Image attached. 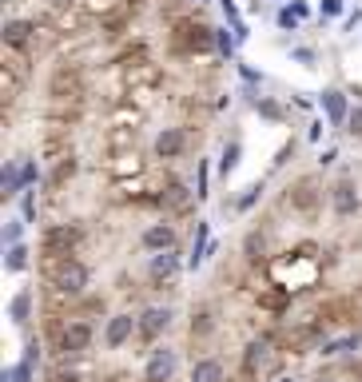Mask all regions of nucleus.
<instances>
[{"label":"nucleus","instance_id":"nucleus-1","mask_svg":"<svg viewBox=\"0 0 362 382\" xmlns=\"http://www.w3.org/2000/svg\"><path fill=\"white\" fill-rule=\"evenodd\" d=\"M48 96H52V104L56 108H80V100H84V76H80V68L76 64H56L52 68V76H48Z\"/></svg>","mask_w":362,"mask_h":382},{"label":"nucleus","instance_id":"nucleus-2","mask_svg":"<svg viewBox=\"0 0 362 382\" xmlns=\"http://www.w3.org/2000/svg\"><path fill=\"white\" fill-rule=\"evenodd\" d=\"M172 48L175 52H211L215 48V28H207V25H195V20H179L175 25V32H172Z\"/></svg>","mask_w":362,"mask_h":382},{"label":"nucleus","instance_id":"nucleus-3","mask_svg":"<svg viewBox=\"0 0 362 382\" xmlns=\"http://www.w3.org/2000/svg\"><path fill=\"white\" fill-rule=\"evenodd\" d=\"M88 346H92V327H88V322H80V319L64 322V327H60V334H56V350H60L64 358L84 355Z\"/></svg>","mask_w":362,"mask_h":382},{"label":"nucleus","instance_id":"nucleus-4","mask_svg":"<svg viewBox=\"0 0 362 382\" xmlns=\"http://www.w3.org/2000/svg\"><path fill=\"white\" fill-rule=\"evenodd\" d=\"M80 243V227L76 223H60V227H48L40 247H44V255H56V259H72V247Z\"/></svg>","mask_w":362,"mask_h":382},{"label":"nucleus","instance_id":"nucleus-5","mask_svg":"<svg viewBox=\"0 0 362 382\" xmlns=\"http://www.w3.org/2000/svg\"><path fill=\"white\" fill-rule=\"evenodd\" d=\"M88 267L80 259H64L60 267H56V291L60 295H84L88 291Z\"/></svg>","mask_w":362,"mask_h":382},{"label":"nucleus","instance_id":"nucleus-6","mask_svg":"<svg viewBox=\"0 0 362 382\" xmlns=\"http://www.w3.org/2000/svg\"><path fill=\"white\" fill-rule=\"evenodd\" d=\"M36 32L40 28L32 25V20H4V48L32 52L36 48Z\"/></svg>","mask_w":362,"mask_h":382},{"label":"nucleus","instance_id":"nucleus-7","mask_svg":"<svg viewBox=\"0 0 362 382\" xmlns=\"http://www.w3.org/2000/svg\"><path fill=\"white\" fill-rule=\"evenodd\" d=\"M330 207H335V215H354L358 211V184L350 179V175H342L335 187H330Z\"/></svg>","mask_w":362,"mask_h":382},{"label":"nucleus","instance_id":"nucleus-8","mask_svg":"<svg viewBox=\"0 0 362 382\" xmlns=\"http://www.w3.org/2000/svg\"><path fill=\"white\" fill-rule=\"evenodd\" d=\"M175 374V350L160 346V350H151L148 367H144V382H172Z\"/></svg>","mask_w":362,"mask_h":382},{"label":"nucleus","instance_id":"nucleus-9","mask_svg":"<svg viewBox=\"0 0 362 382\" xmlns=\"http://www.w3.org/2000/svg\"><path fill=\"white\" fill-rule=\"evenodd\" d=\"M136 331H139V319H132V315H112L108 331H104V343H108V350H120Z\"/></svg>","mask_w":362,"mask_h":382},{"label":"nucleus","instance_id":"nucleus-10","mask_svg":"<svg viewBox=\"0 0 362 382\" xmlns=\"http://www.w3.org/2000/svg\"><path fill=\"white\" fill-rule=\"evenodd\" d=\"M183 148H188V132L183 128H163L155 136V156L160 160H175V156H183Z\"/></svg>","mask_w":362,"mask_h":382},{"label":"nucleus","instance_id":"nucleus-11","mask_svg":"<svg viewBox=\"0 0 362 382\" xmlns=\"http://www.w3.org/2000/svg\"><path fill=\"white\" fill-rule=\"evenodd\" d=\"M167 327H172V311L167 307H148L139 315V334H144V339H160Z\"/></svg>","mask_w":362,"mask_h":382},{"label":"nucleus","instance_id":"nucleus-12","mask_svg":"<svg viewBox=\"0 0 362 382\" xmlns=\"http://www.w3.org/2000/svg\"><path fill=\"white\" fill-rule=\"evenodd\" d=\"M323 111H326V120L335 123V128L350 120V104H347V96H342L338 88H326L323 92Z\"/></svg>","mask_w":362,"mask_h":382},{"label":"nucleus","instance_id":"nucleus-13","mask_svg":"<svg viewBox=\"0 0 362 382\" xmlns=\"http://www.w3.org/2000/svg\"><path fill=\"white\" fill-rule=\"evenodd\" d=\"M160 203H163V207H172V211H188V207H191V191L179 184V179H172V184L163 187Z\"/></svg>","mask_w":362,"mask_h":382},{"label":"nucleus","instance_id":"nucleus-14","mask_svg":"<svg viewBox=\"0 0 362 382\" xmlns=\"http://www.w3.org/2000/svg\"><path fill=\"white\" fill-rule=\"evenodd\" d=\"M144 247H148V251H155V255H160V251H172L175 247V231L172 227H148V231H144Z\"/></svg>","mask_w":362,"mask_h":382},{"label":"nucleus","instance_id":"nucleus-15","mask_svg":"<svg viewBox=\"0 0 362 382\" xmlns=\"http://www.w3.org/2000/svg\"><path fill=\"white\" fill-rule=\"evenodd\" d=\"M191 382H223V362L219 358H200L191 367Z\"/></svg>","mask_w":362,"mask_h":382},{"label":"nucleus","instance_id":"nucleus-16","mask_svg":"<svg viewBox=\"0 0 362 382\" xmlns=\"http://www.w3.org/2000/svg\"><path fill=\"white\" fill-rule=\"evenodd\" d=\"M175 271H179V255H175V251L151 255V279H172Z\"/></svg>","mask_w":362,"mask_h":382},{"label":"nucleus","instance_id":"nucleus-17","mask_svg":"<svg viewBox=\"0 0 362 382\" xmlns=\"http://www.w3.org/2000/svg\"><path fill=\"white\" fill-rule=\"evenodd\" d=\"M267 350H271V343H267V339H255V343L247 346V355H243V370H247V374H255V370L267 362Z\"/></svg>","mask_w":362,"mask_h":382},{"label":"nucleus","instance_id":"nucleus-18","mask_svg":"<svg viewBox=\"0 0 362 382\" xmlns=\"http://www.w3.org/2000/svg\"><path fill=\"white\" fill-rule=\"evenodd\" d=\"M0 92H4V104H16L20 100V92H25V76H16V72H0Z\"/></svg>","mask_w":362,"mask_h":382},{"label":"nucleus","instance_id":"nucleus-19","mask_svg":"<svg viewBox=\"0 0 362 382\" xmlns=\"http://www.w3.org/2000/svg\"><path fill=\"white\" fill-rule=\"evenodd\" d=\"M32 367H36V346H28V355L13 370H4V374H8V382H32Z\"/></svg>","mask_w":362,"mask_h":382},{"label":"nucleus","instance_id":"nucleus-20","mask_svg":"<svg viewBox=\"0 0 362 382\" xmlns=\"http://www.w3.org/2000/svg\"><path fill=\"white\" fill-rule=\"evenodd\" d=\"M203 255H207V223L200 219V227H195V243H191V259H188L191 271L203 263Z\"/></svg>","mask_w":362,"mask_h":382},{"label":"nucleus","instance_id":"nucleus-21","mask_svg":"<svg viewBox=\"0 0 362 382\" xmlns=\"http://www.w3.org/2000/svg\"><path fill=\"white\" fill-rule=\"evenodd\" d=\"M239 156H243V144H239V139H231V144L223 148V156H219V172L231 175L239 168Z\"/></svg>","mask_w":362,"mask_h":382},{"label":"nucleus","instance_id":"nucleus-22","mask_svg":"<svg viewBox=\"0 0 362 382\" xmlns=\"http://www.w3.org/2000/svg\"><path fill=\"white\" fill-rule=\"evenodd\" d=\"M28 311H32V295L20 291V295L8 303V315H13V322H28Z\"/></svg>","mask_w":362,"mask_h":382},{"label":"nucleus","instance_id":"nucleus-23","mask_svg":"<svg viewBox=\"0 0 362 382\" xmlns=\"http://www.w3.org/2000/svg\"><path fill=\"white\" fill-rule=\"evenodd\" d=\"M314 179L311 175H307V179H299V184H295V203H299V207H314Z\"/></svg>","mask_w":362,"mask_h":382},{"label":"nucleus","instance_id":"nucleus-24","mask_svg":"<svg viewBox=\"0 0 362 382\" xmlns=\"http://www.w3.org/2000/svg\"><path fill=\"white\" fill-rule=\"evenodd\" d=\"M25 267H28V247H25V243L8 247V259H4V271H25Z\"/></svg>","mask_w":362,"mask_h":382},{"label":"nucleus","instance_id":"nucleus-25","mask_svg":"<svg viewBox=\"0 0 362 382\" xmlns=\"http://www.w3.org/2000/svg\"><path fill=\"white\" fill-rule=\"evenodd\" d=\"M235 44H239V36H235V32H227V28H215V48L223 52L227 60L235 56Z\"/></svg>","mask_w":362,"mask_h":382},{"label":"nucleus","instance_id":"nucleus-26","mask_svg":"<svg viewBox=\"0 0 362 382\" xmlns=\"http://www.w3.org/2000/svg\"><path fill=\"white\" fill-rule=\"evenodd\" d=\"M358 343H362L358 334H347V339H338V343H326L323 355H342V350H350V346H358Z\"/></svg>","mask_w":362,"mask_h":382},{"label":"nucleus","instance_id":"nucleus-27","mask_svg":"<svg viewBox=\"0 0 362 382\" xmlns=\"http://www.w3.org/2000/svg\"><path fill=\"white\" fill-rule=\"evenodd\" d=\"M207 331H211V315H207V311H200V315L191 319V339H203Z\"/></svg>","mask_w":362,"mask_h":382},{"label":"nucleus","instance_id":"nucleus-28","mask_svg":"<svg viewBox=\"0 0 362 382\" xmlns=\"http://www.w3.org/2000/svg\"><path fill=\"white\" fill-rule=\"evenodd\" d=\"M255 111H259V116H267V120H283V108H279V104H271V100H255Z\"/></svg>","mask_w":362,"mask_h":382},{"label":"nucleus","instance_id":"nucleus-29","mask_svg":"<svg viewBox=\"0 0 362 382\" xmlns=\"http://www.w3.org/2000/svg\"><path fill=\"white\" fill-rule=\"evenodd\" d=\"M20 231H25V219H13L8 227H4V243L16 247V243H20Z\"/></svg>","mask_w":362,"mask_h":382},{"label":"nucleus","instance_id":"nucleus-30","mask_svg":"<svg viewBox=\"0 0 362 382\" xmlns=\"http://www.w3.org/2000/svg\"><path fill=\"white\" fill-rule=\"evenodd\" d=\"M259 196H263V184H251V187H247V196L239 199V211H251V207H255V199H259Z\"/></svg>","mask_w":362,"mask_h":382},{"label":"nucleus","instance_id":"nucleus-31","mask_svg":"<svg viewBox=\"0 0 362 382\" xmlns=\"http://www.w3.org/2000/svg\"><path fill=\"white\" fill-rule=\"evenodd\" d=\"M347 132H350V136H354V139H362V108H350Z\"/></svg>","mask_w":362,"mask_h":382},{"label":"nucleus","instance_id":"nucleus-32","mask_svg":"<svg viewBox=\"0 0 362 382\" xmlns=\"http://www.w3.org/2000/svg\"><path fill=\"white\" fill-rule=\"evenodd\" d=\"M279 28H283V32H299V16L291 13V8H283V13H279Z\"/></svg>","mask_w":362,"mask_h":382},{"label":"nucleus","instance_id":"nucleus-33","mask_svg":"<svg viewBox=\"0 0 362 382\" xmlns=\"http://www.w3.org/2000/svg\"><path fill=\"white\" fill-rule=\"evenodd\" d=\"M68 175H76V160H60V168H56V175H52V184H64Z\"/></svg>","mask_w":362,"mask_h":382},{"label":"nucleus","instance_id":"nucleus-34","mask_svg":"<svg viewBox=\"0 0 362 382\" xmlns=\"http://www.w3.org/2000/svg\"><path fill=\"white\" fill-rule=\"evenodd\" d=\"M207 196V163H200V187H195V199Z\"/></svg>","mask_w":362,"mask_h":382},{"label":"nucleus","instance_id":"nucleus-35","mask_svg":"<svg viewBox=\"0 0 362 382\" xmlns=\"http://www.w3.org/2000/svg\"><path fill=\"white\" fill-rule=\"evenodd\" d=\"M342 13V0H323V16H338Z\"/></svg>","mask_w":362,"mask_h":382},{"label":"nucleus","instance_id":"nucleus-36","mask_svg":"<svg viewBox=\"0 0 362 382\" xmlns=\"http://www.w3.org/2000/svg\"><path fill=\"white\" fill-rule=\"evenodd\" d=\"M32 215H36V196L25 191V219H32Z\"/></svg>","mask_w":362,"mask_h":382},{"label":"nucleus","instance_id":"nucleus-37","mask_svg":"<svg viewBox=\"0 0 362 382\" xmlns=\"http://www.w3.org/2000/svg\"><path fill=\"white\" fill-rule=\"evenodd\" d=\"M239 72H243V80H247V84H259V72H255V68H247V64H239Z\"/></svg>","mask_w":362,"mask_h":382},{"label":"nucleus","instance_id":"nucleus-38","mask_svg":"<svg viewBox=\"0 0 362 382\" xmlns=\"http://www.w3.org/2000/svg\"><path fill=\"white\" fill-rule=\"evenodd\" d=\"M295 60H299V64H311L314 52H311V48H295Z\"/></svg>","mask_w":362,"mask_h":382},{"label":"nucleus","instance_id":"nucleus-39","mask_svg":"<svg viewBox=\"0 0 362 382\" xmlns=\"http://www.w3.org/2000/svg\"><path fill=\"white\" fill-rule=\"evenodd\" d=\"M291 13H295V16H299V20H302V16H311V8H307L302 0H295V4H291Z\"/></svg>","mask_w":362,"mask_h":382},{"label":"nucleus","instance_id":"nucleus-40","mask_svg":"<svg viewBox=\"0 0 362 382\" xmlns=\"http://www.w3.org/2000/svg\"><path fill=\"white\" fill-rule=\"evenodd\" d=\"M319 382H330V378H319Z\"/></svg>","mask_w":362,"mask_h":382}]
</instances>
